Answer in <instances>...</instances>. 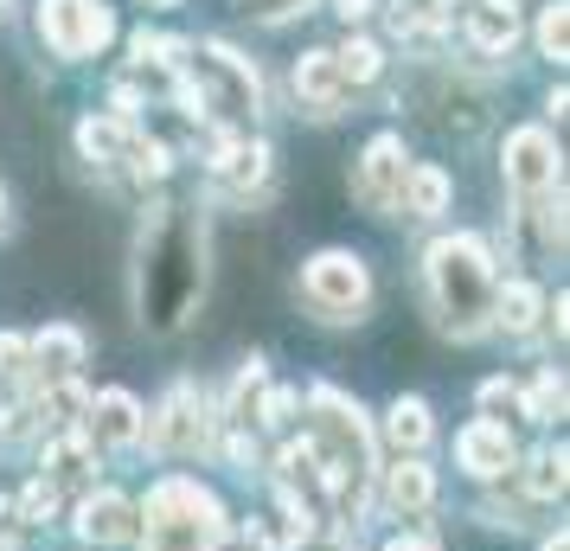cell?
I'll return each instance as SVG.
<instances>
[{"label":"cell","mask_w":570,"mask_h":551,"mask_svg":"<svg viewBox=\"0 0 570 551\" xmlns=\"http://www.w3.org/2000/svg\"><path fill=\"white\" fill-rule=\"evenodd\" d=\"M430 302L455 341H474L493 321V269L474 237H442L430 250Z\"/></svg>","instance_id":"obj_1"},{"label":"cell","mask_w":570,"mask_h":551,"mask_svg":"<svg viewBox=\"0 0 570 551\" xmlns=\"http://www.w3.org/2000/svg\"><path fill=\"white\" fill-rule=\"evenodd\" d=\"M141 520H148L141 551H218V539H225V506H218V494L199 488V481H186V474L155 481Z\"/></svg>","instance_id":"obj_2"},{"label":"cell","mask_w":570,"mask_h":551,"mask_svg":"<svg viewBox=\"0 0 570 551\" xmlns=\"http://www.w3.org/2000/svg\"><path fill=\"white\" fill-rule=\"evenodd\" d=\"M180 104L186 116H257V71L232 52V46H199V83L180 78Z\"/></svg>","instance_id":"obj_3"},{"label":"cell","mask_w":570,"mask_h":551,"mask_svg":"<svg viewBox=\"0 0 570 551\" xmlns=\"http://www.w3.org/2000/svg\"><path fill=\"white\" fill-rule=\"evenodd\" d=\"M302 295H308L314 315L360 321L365 295H372V276H365V263L353 257V250H321V257H308V269H302Z\"/></svg>","instance_id":"obj_4"},{"label":"cell","mask_w":570,"mask_h":551,"mask_svg":"<svg viewBox=\"0 0 570 551\" xmlns=\"http://www.w3.org/2000/svg\"><path fill=\"white\" fill-rule=\"evenodd\" d=\"M39 32L58 58H90L116 39V20L104 0H39Z\"/></svg>","instance_id":"obj_5"},{"label":"cell","mask_w":570,"mask_h":551,"mask_svg":"<svg viewBox=\"0 0 570 551\" xmlns=\"http://www.w3.org/2000/svg\"><path fill=\"white\" fill-rule=\"evenodd\" d=\"M141 436H148V449H160V455H199V449L212 443L199 385H174L155 417H141Z\"/></svg>","instance_id":"obj_6"},{"label":"cell","mask_w":570,"mask_h":551,"mask_svg":"<svg viewBox=\"0 0 570 551\" xmlns=\"http://www.w3.org/2000/svg\"><path fill=\"white\" fill-rule=\"evenodd\" d=\"M507 180L525 193V199H544L558 186V148L544 129H513L507 135Z\"/></svg>","instance_id":"obj_7"},{"label":"cell","mask_w":570,"mask_h":551,"mask_svg":"<svg viewBox=\"0 0 570 551\" xmlns=\"http://www.w3.org/2000/svg\"><path fill=\"white\" fill-rule=\"evenodd\" d=\"M397 186H404V141H397V135H379L360 160V206L391 211L397 206Z\"/></svg>","instance_id":"obj_8"},{"label":"cell","mask_w":570,"mask_h":551,"mask_svg":"<svg viewBox=\"0 0 570 551\" xmlns=\"http://www.w3.org/2000/svg\"><path fill=\"white\" fill-rule=\"evenodd\" d=\"M455 462H462L468 474H481V481H493V474L513 469V436H507V423H468L462 436H455Z\"/></svg>","instance_id":"obj_9"},{"label":"cell","mask_w":570,"mask_h":551,"mask_svg":"<svg viewBox=\"0 0 570 551\" xmlns=\"http://www.w3.org/2000/svg\"><path fill=\"white\" fill-rule=\"evenodd\" d=\"M90 443H104V449H129V443H141V404H135L129 392H97L90 397Z\"/></svg>","instance_id":"obj_10"},{"label":"cell","mask_w":570,"mask_h":551,"mask_svg":"<svg viewBox=\"0 0 570 551\" xmlns=\"http://www.w3.org/2000/svg\"><path fill=\"white\" fill-rule=\"evenodd\" d=\"M340 65L334 52H308L302 65H295V104L308 109V116H340Z\"/></svg>","instance_id":"obj_11"},{"label":"cell","mask_w":570,"mask_h":551,"mask_svg":"<svg viewBox=\"0 0 570 551\" xmlns=\"http://www.w3.org/2000/svg\"><path fill=\"white\" fill-rule=\"evenodd\" d=\"M78 532L90 539V545H122L135 532V500H122V494H90L78 506Z\"/></svg>","instance_id":"obj_12"},{"label":"cell","mask_w":570,"mask_h":551,"mask_svg":"<svg viewBox=\"0 0 570 551\" xmlns=\"http://www.w3.org/2000/svg\"><path fill=\"white\" fill-rule=\"evenodd\" d=\"M468 39H474L481 52H513L519 0H474V13H468Z\"/></svg>","instance_id":"obj_13"},{"label":"cell","mask_w":570,"mask_h":551,"mask_svg":"<svg viewBox=\"0 0 570 551\" xmlns=\"http://www.w3.org/2000/svg\"><path fill=\"white\" fill-rule=\"evenodd\" d=\"M212 174H218V186L244 193V186H257L263 174H269V148H263V141H218Z\"/></svg>","instance_id":"obj_14"},{"label":"cell","mask_w":570,"mask_h":551,"mask_svg":"<svg viewBox=\"0 0 570 551\" xmlns=\"http://www.w3.org/2000/svg\"><path fill=\"white\" fill-rule=\"evenodd\" d=\"M32 346V360H39V372L46 378H78V366H83V334L78 327H46L39 341H27Z\"/></svg>","instance_id":"obj_15"},{"label":"cell","mask_w":570,"mask_h":551,"mask_svg":"<svg viewBox=\"0 0 570 551\" xmlns=\"http://www.w3.org/2000/svg\"><path fill=\"white\" fill-rule=\"evenodd\" d=\"M430 430H436V423H430V404H423V397H397V404H391L385 443L397 449V455H416V449L430 443Z\"/></svg>","instance_id":"obj_16"},{"label":"cell","mask_w":570,"mask_h":551,"mask_svg":"<svg viewBox=\"0 0 570 551\" xmlns=\"http://www.w3.org/2000/svg\"><path fill=\"white\" fill-rule=\"evenodd\" d=\"M385 500L397 506V513H423V506L436 500V474L423 469L416 455H404V462L391 469V481H385Z\"/></svg>","instance_id":"obj_17"},{"label":"cell","mask_w":570,"mask_h":551,"mask_svg":"<svg viewBox=\"0 0 570 551\" xmlns=\"http://www.w3.org/2000/svg\"><path fill=\"white\" fill-rule=\"evenodd\" d=\"M397 199H404L411 218H436V211H449V174L442 167H411L404 186H397Z\"/></svg>","instance_id":"obj_18"},{"label":"cell","mask_w":570,"mask_h":551,"mask_svg":"<svg viewBox=\"0 0 570 551\" xmlns=\"http://www.w3.org/2000/svg\"><path fill=\"white\" fill-rule=\"evenodd\" d=\"M544 315V295L532 289V283H507V289L493 295V321L507 327V334H532Z\"/></svg>","instance_id":"obj_19"},{"label":"cell","mask_w":570,"mask_h":551,"mask_svg":"<svg viewBox=\"0 0 570 551\" xmlns=\"http://www.w3.org/2000/svg\"><path fill=\"white\" fill-rule=\"evenodd\" d=\"M129 141H135V129L122 122V116H83V129H78V148L90 160H122Z\"/></svg>","instance_id":"obj_20"},{"label":"cell","mask_w":570,"mask_h":551,"mask_svg":"<svg viewBox=\"0 0 570 551\" xmlns=\"http://www.w3.org/2000/svg\"><path fill=\"white\" fill-rule=\"evenodd\" d=\"M90 462H97V443L83 430H58L52 443H46V474H83Z\"/></svg>","instance_id":"obj_21"},{"label":"cell","mask_w":570,"mask_h":551,"mask_svg":"<svg viewBox=\"0 0 570 551\" xmlns=\"http://www.w3.org/2000/svg\"><path fill=\"white\" fill-rule=\"evenodd\" d=\"M39 411L52 417V430H78V417L90 411V392H83L78 378H58L52 392L39 397Z\"/></svg>","instance_id":"obj_22"},{"label":"cell","mask_w":570,"mask_h":551,"mask_svg":"<svg viewBox=\"0 0 570 551\" xmlns=\"http://www.w3.org/2000/svg\"><path fill=\"white\" fill-rule=\"evenodd\" d=\"M564 449H539V455H532V462H525V494L532 500H558L564 494Z\"/></svg>","instance_id":"obj_23"},{"label":"cell","mask_w":570,"mask_h":551,"mask_svg":"<svg viewBox=\"0 0 570 551\" xmlns=\"http://www.w3.org/2000/svg\"><path fill=\"white\" fill-rule=\"evenodd\" d=\"M334 65H340V83H372L379 71H385V52L372 46V39H346L334 52Z\"/></svg>","instance_id":"obj_24"},{"label":"cell","mask_w":570,"mask_h":551,"mask_svg":"<svg viewBox=\"0 0 570 551\" xmlns=\"http://www.w3.org/2000/svg\"><path fill=\"white\" fill-rule=\"evenodd\" d=\"M519 411H525L532 423L564 417V378H558V372H539V385H532V392L519 397Z\"/></svg>","instance_id":"obj_25"},{"label":"cell","mask_w":570,"mask_h":551,"mask_svg":"<svg viewBox=\"0 0 570 551\" xmlns=\"http://www.w3.org/2000/svg\"><path fill=\"white\" fill-rule=\"evenodd\" d=\"M539 52H544V58H564V52H570V20H564V7H544V13H539Z\"/></svg>","instance_id":"obj_26"},{"label":"cell","mask_w":570,"mask_h":551,"mask_svg":"<svg viewBox=\"0 0 570 551\" xmlns=\"http://www.w3.org/2000/svg\"><path fill=\"white\" fill-rule=\"evenodd\" d=\"M129 167L141 174V180H160V174L174 167V155H167L160 141H141V135H135V141H129Z\"/></svg>","instance_id":"obj_27"},{"label":"cell","mask_w":570,"mask_h":551,"mask_svg":"<svg viewBox=\"0 0 570 551\" xmlns=\"http://www.w3.org/2000/svg\"><path fill=\"white\" fill-rule=\"evenodd\" d=\"M295 404H302V397L288 392V385H276V392L263 397V411H257V423H263V430H288V423H295Z\"/></svg>","instance_id":"obj_28"},{"label":"cell","mask_w":570,"mask_h":551,"mask_svg":"<svg viewBox=\"0 0 570 551\" xmlns=\"http://www.w3.org/2000/svg\"><path fill=\"white\" fill-rule=\"evenodd\" d=\"M32 366V346L20 334H0V378H27Z\"/></svg>","instance_id":"obj_29"},{"label":"cell","mask_w":570,"mask_h":551,"mask_svg":"<svg viewBox=\"0 0 570 551\" xmlns=\"http://www.w3.org/2000/svg\"><path fill=\"white\" fill-rule=\"evenodd\" d=\"M52 481H32L27 494H20V513H27V520H46V513H52Z\"/></svg>","instance_id":"obj_30"},{"label":"cell","mask_w":570,"mask_h":551,"mask_svg":"<svg viewBox=\"0 0 570 551\" xmlns=\"http://www.w3.org/2000/svg\"><path fill=\"white\" fill-rule=\"evenodd\" d=\"M167 52H180V46H174V39H160V32H135V58H141V65H160Z\"/></svg>","instance_id":"obj_31"},{"label":"cell","mask_w":570,"mask_h":551,"mask_svg":"<svg viewBox=\"0 0 570 551\" xmlns=\"http://www.w3.org/2000/svg\"><path fill=\"white\" fill-rule=\"evenodd\" d=\"M481 404H488V411H513L519 392L507 385V378H488V385H481Z\"/></svg>","instance_id":"obj_32"},{"label":"cell","mask_w":570,"mask_h":551,"mask_svg":"<svg viewBox=\"0 0 570 551\" xmlns=\"http://www.w3.org/2000/svg\"><path fill=\"white\" fill-rule=\"evenodd\" d=\"M302 551H353V539H346V532H308Z\"/></svg>","instance_id":"obj_33"},{"label":"cell","mask_w":570,"mask_h":551,"mask_svg":"<svg viewBox=\"0 0 570 551\" xmlns=\"http://www.w3.org/2000/svg\"><path fill=\"white\" fill-rule=\"evenodd\" d=\"M385 551H436V539H430V532H404V539H391Z\"/></svg>","instance_id":"obj_34"},{"label":"cell","mask_w":570,"mask_h":551,"mask_svg":"<svg viewBox=\"0 0 570 551\" xmlns=\"http://www.w3.org/2000/svg\"><path fill=\"white\" fill-rule=\"evenodd\" d=\"M250 13H263V20H276V13H288V7H302V0H244Z\"/></svg>","instance_id":"obj_35"},{"label":"cell","mask_w":570,"mask_h":551,"mask_svg":"<svg viewBox=\"0 0 570 551\" xmlns=\"http://www.w3.org/2000/svg\"><path fill=\"white\" fill-rule=\"evenodd\" d=\"M340 7V20H365V13H372V0H334Z\"/></svg>","instance_id":"obj_36"},{"label":"cell","mask_w":570,"mask_h":551,"mask_svg":"<svg viewBox=\"0 0 570 551\" xmlns=\"http://www.w3.org/2000/svg\"><path fill=\"white\" fill-rule=\"evenodd\" d=\"M544 551H570V539H564V532H558V539H551V545H544Z\"/></svg>","instance_id":"obj_37"},{"label":"cell","mask_w":570,"mask_h":551,"mask_svg":"<svg viewBox=\"0 0 570 551\" xmlns=\"http://www.w3.org/2000/svg\"><path fill=\"white\" fill-rule=\"evenodd\" d=\"M0 225H7V193H0Z\"/></svg>","instance_id":"obj_38"},{"label":"cell","mask_w":570,"mask_h":551,"mask_svg":"<svg viewBox=\"0 0 570 551\" xmlns=\"http://www.w3.org/2000/svg\"><path fill=\"white\" fill-rule=\"evenodd\" d=\"M148 7H174V0H148Z\"/></svg>","instance_id":"obj_39"},{"label":"cell","mask_w":570,"mask_h":551,"mask_svg":"<svg viewBox=\"0 0 570 551\" xmlns=\"http://www.w3.org/2000/svg\"><path fill=\"white\" fill-rule=\"evenodd\" d=\"M0 13H7V0H0Z\"/></svg>","instance_id":"obj_40"}]
</instances>
